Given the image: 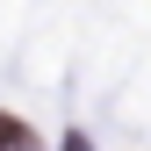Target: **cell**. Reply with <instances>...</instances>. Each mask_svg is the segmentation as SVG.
<instances>
[{
	"instance_id": "obj_1",
	"label": "cell",
	"mask_w": 151,
	"mask_h": 151,
	"mask_svg": "<svg viewBox=\"0 0 151 151\" xmlns=\"http://www.w3.org/2000/svg\"><path fill=\"white\" fill-rule=\"evenodd\" d=\"M0 151H36V129L14 122V115H0Z\"/></svg>"
},
{
	"instance_id": "obj_2",
	"label": "cell",
	"mask_w": 151,
	"mask_h": 151,
	"mask_svg": "<svg viewBox=\"0 0 151 151\" xmlns=\"http://www.w3.org/2000/svg\"><path fill=\"white\" fill-rule=\"evenodd\" d=\"M65 151H86V144H79V137H65Z\"/></svg>"
}]
</instances>
